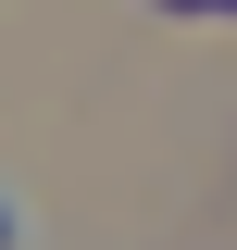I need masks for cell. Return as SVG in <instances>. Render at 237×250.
<instances>
[{
    "label": "cell",
    "instance_id": "cell-1",
    "mask_svg": "<svg viewBox=\"0 0 237 250\" xmlns=\"http://www.w3.org/2000/svg\"><path fill=\"white\" fill-rule=\"evenodd\" d=\"M187 13H237V0H187Z\"/></svg>",
    "mask_w": 237,
    "mask_h": 250
},
{
    "label": "cell",
    "instance_id": "cell-2",
    "mask_svg": "<svg viewBox=\"0 0 237 250\" xmlns=\"http://www.w3.org/2000/svg\"><path fill=\"white\" fill-rule=\"evenodd\" d=\"M0 250H13V200H0Z\"/></svg>",
    "mask_w": 237,
    "mask_h": 250
}]
</instances>
